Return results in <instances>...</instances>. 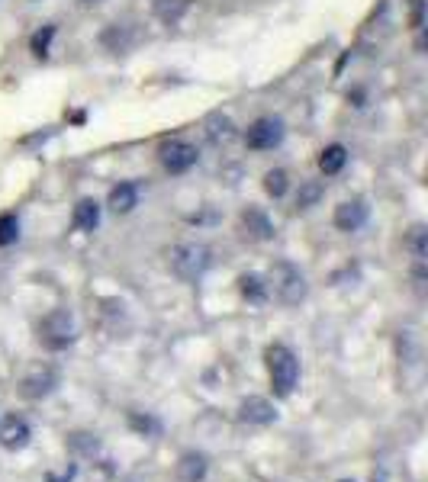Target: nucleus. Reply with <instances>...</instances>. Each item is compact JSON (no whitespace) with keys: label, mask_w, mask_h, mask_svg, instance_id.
Wrapping results in <instances>:
<instances>
[{"label":"nucleus","mask_w":428,"mask_h":482,"mask_svg":"<svg viewBox=\"0 0 428 482\" xmlns=\"http://www.w3.org/2000/svg\"><path fill=\"white\" fill-rule=\"evenodd\" d=\"M213 264V251L203 245V241H181L168 251V267L177 280L183 283H197L203 273Z\"/></svg>","instance_id":"1"},{"label":"nucleus","mask_w":428,"mask_h":482,"mask_svg":"<svg viewBox=\"0 0 428 482\" xmlns=\"http://www.w3.org/2000/svg\"><path fill=\"white\" fill-rule=\"evenodd\" d=\"M268 293H274V299L280 306H299L309 296L306 273L293 261H274L268 273Z\"/></svg>","instance_id":"2"},{"label":"nucleus","mask_w":428,"mask_h":482,"mask_svg":"<svg viewBox=\"0 0 428 482\" xmlns=\"http://www.w3.org/2000/svg\"><path fill=\"white\" fill-rule=\"evenodd\" d=\"M268 373H271V386H274V396L287 399L293 396L299 383V360L287 344H271L268 347Z\"/></svg>","instance_id":"3"},{"label":"nucleus","mask_w":428,"mask_h":482,"mask_svg":"<svg viewBox=\"0 0 428 482\" xmlns=\"http://www.w3.org/2000/svg\"><path fill=\"white\" fill-rule=\"evenodd\" d=\"M77 338V322L68 309H52L42 322H39V341L48 351H65Z\"/></svg>","instance_id":"4"},{"label":"nucleus","mask_w":428,"mask_h":482,"mask_svg":"<svg viewBox=\"0 0 428 482\" xmlns=\"http://www.w3.org/2000/svg\"><path fill=\"white\" fill-rule=\"evenodd\" d=\"M58 386H61L58 367H52V363H36V367H30L26 377L20 379V396L30 402H42V399H48Z\"/></svg>","instance_id":"5"},{"label":"nucleus","mask_w":428,"mask_h":482,"mask_svg":"<svg viewBox=\"0 0 428 482\" xmlns=\"http://www.w3.org/2000/svg\"><path fill=\"white\" fill-rule=\"evenodd\" d=\"M158 161L168 174H187L190 167H197L200 151L187 138H164L158 145Z\"/></svg>","instance_id":"6"},{"label":"nucleus","mask_w":428,"mask_h":482,"mask_svg":"<svg viewBox=\"0 0 428 482\" xmlns=\"http://www.w3.org/2000/svg\"><path fill=\"white\" fill-rule=\"evenodd\" d=\"M283 136H287V126L280 116H258L245 132V142L252 151H271L283 142Z\"/></svg>","instance_id":"7"},{"label":"nucleus","mask_w":428,"mask_h":482,"mask_svg":"<svg viewBox=\"0 0 428 482\" xmlns=\"http://www.w3.org/2000/svg\"><path fill=\"white\" fill-rule=\"evenodd\" d=\"M367 219H370V206H367L364 196H354V200H344V203L335 206V216H332V222H335L338 232H361V228L367 226Z\"/></svg>","instance_id":"8"},{"label":"nucleus","mask_w":428,"mask_h":482,"mask_svg":"<svg viewBox=\"0 0 428 482\" xmlns=\"http://www.w3.org/2000/svg\"><path fill=\"white\" fill-rule=\"evenodd\" d=\"M238 228H242L245 238H252V241H271L274 238V219H271L264 209H258V206L242 209V216H238Z\"/></svg>","instance_id":"9"},{"label":"nucleus","mask_w":428,"mask_h":482,"mask_svg":"<svg viewBox=\"0 0 428 482\" xmlns=\"http://www.w3.org/2000/svg\"><path fill=\"white\" fill-rule=\"evenodd\" d=\"M30 424H26V418H20V415H7L4 422H0V447L4 450H23L26 444H30Z\"/></svg>","instance_id":"10"},{"label":"nucleus","mask_w":428,"mask_h":482,"mask_svg":"<svg viewBox=\"0 0 428 482\" xmlns=\"http://www.w3.org/2000/svg\"><path fill=\"white\" fill-rule=\"evenodd\" d=\"M238 418H242L245 424H271L277 418V408L271 399H264V396H248V399L238 405Z\"/></svg>","instance_id":"11"},{"label":"nucleus","mask_w":428,"mask_h":482,"mask_svg":"<svg viewBox=\"0 0 428 482\" xmlns=\"http://www.w3.org/2000/svg\"><path fill=\"white\" fill-rule=\"evenodd\" d=\"M209 473V463L203 453L190 450V453H183L181 460H177V479L181 482H203Z\"/></svg>","instance_id":"12"},{"label":"nucleus","mask_w":428,"mask_h":482,"mask_svg":"<svg viewBox=\"0 0 428 482\" xmlns=\"http://www.w3.org/2000/svg\"><path fill=\"white\" fill-rule=\"evenodd\" d=\"M138 206V187L136 183H116L113 190H110V209L116 212V216H126V212H132Z\"/></svg>","instance_id":"13"},{"label":"nucleus","mask_w":428,"mask_h":482,"mask_svg":"<svg viewBox=\"0 0 428 482\" xmlns=\"http://www.w3.org/2000/svg\"><path fill=\"white\" fill-rule=\"evenodd\" d=\"M100 46L107 48V52H129L132 46V30L129 26H122V23H110L107 30L100 32Z\"/></svg>","instance_id":"14"},{"label":"nucleus","mask_w":428,"mask_h":482,"mask_svg":"<svg viewBox=\"0 0 428 482\" xmlns=\"http://www.w3.org/2000/svg\"><path fill=\"white\" fill-rule=\"evenodd\" d=\"M207 138L213 145H229L232 138H235V122H232L229 116H222V113L209 116L207 119Z\"/></svg>","instance_id":"15"},{"label":"nucleus","mask_w":428,"mask_h":482,"mask_svg":"<svg viewBox=\"0 0 428 482\" xmlns=\"http://www.w3.org/2000/svg\"><path fill=\"white\" fill-rule=\"evenodd\" d=\"M100 226V203L97 200H81V203L74 206V228H81V232H93V228Z\"/></svg>","instance_id":"16"},{"label":"nucleus","mask_w":428,"mask_h":482,"mask_svg":"<svg viewBox=\"0 0 428 482\" xmlns=\"http://www.w3.org/2000/svg\"><path fill=\"white\" fill-rule=\"evenodd\" d=\"M238 289H242V296L248 302H264L268 299V280L261 277V273H242L238 277Z\"/></svg>","instance_id":"17"},{"label":"nucleus","mask_w":428,"mask_h":482,"mask_svg":"<svg viewBox=\"0 0 428 482\" xmlns=\"http://www.w3.org/2000/svg\"><path fill=\"white\" fill-rule=\"evenodd\" d=\"M344 164H348V148H344V145H329V148L319 155V171L325 174V177H335Z\"/></svg>","instance_id":"18"},{"label":"nucleus","mask_w":428,"mask_h":482,"mask_svg":"<svg viewBox=\"0 0 428 482\" xmlns=\"http://www.w3.org/2000/svg\"><path fill=\"white\" fill-rule=\"evenodd\" d=\"M190 10V0H155V16H158L161 23H181V16Z\"/></svg>","instance_id":"19"},{"label":"nucleus","mask_w":428,"mask_h":482,"mask_svg":"<svg viewBox=\"0 0 428 482\" xmlns=\"http://www.w3.org/2000/svg\"><path fill=\"white\" fill-rule=\"evenodd\" d=\"M322 196H325V187L319 181H303L297 190V209H313Z\"/></svg>","instance_id":"20"},{"label":"nucleus","mask_w":428,"mask_h":482,"mask_svg":"<svg viewBox=\"0 0 428 482\" xmlns=\"http://www.w3.org/2000/svg\"><path fill=\"white\" fill-rule=\"evenodd\" d=\"M264 190H268V196H274V200L287 196V190H290V174L283 171V167L268 171V174H264Z\"/></svg>","instance_id":"21"},{"label":"nucleus","mask_w":428,"mask_h":482,"mask_svg":"<svg viewBox=\"0 0 428 482\" xmlns=\"http://www.w3.org/2000/svg\"><path fill=\"white\" fill-rule=\"evenodd\" d=\"M129 428L142 437H158L161 434V422L155 415H142V412H129Z\"/></svg>","instance_id":"22"},{"label":"nucleus","mask_w":428,"mask_h":482,"mask_svg":"<svg viewBox=\"0 0 428 482\" xmlns=\"http://www.w3.org/2000/svg\"><path fill=\"white\" fill-rule=\"evenodd\" d=\"M68 447L74 453H84V457H93V453L100 450V441L93 434H87V431H71L68 434Z\"/></svg>","instance_id":"23"},{"label":"nucleus","mask_w":428,"mask_h":482,"mask_svg":"<svg viewBox=\"0 0 428 482\" xmlns=\"http://www.w3.org/2000/svg\"><path fill=\"white\" fill-rule=\"evenodd\" d=\"M409 251H413L415 264H425V257H428V228L425 226L413 228V235H409Z\"/></svg>","instance_id":"24"},{"label":"nucleus","mask_w":428,"mask_h":482,"mask_svg":"<svg viewBox=\"0 0 428 482\" xmlns=\"http://www.w3.org/2000/svg\"><path fill=\"white\" fill-rule=\"evenodd\" d=\"M52 39H55V26H52V23L42 26V30H39L36 36L30 39L32 55H36V58H46V55H48V46H52Z\"/></svg>","instance_id":"25"},{"label":"nucleus","mask_w":428,"mask_h":482,"mask_svg":"<svg viewBox=\"0 0 428 482\" xmlns=\"http://www.w3.org/2000/svg\"><path fill=\"white\" fill-rule=\"evenodd\" d=\"M16 238H20V219H16L13 212H7V216H0V248H7V245H13Z\"/></svg>","instance_id":"26"},{"label":"nucleus","mask_w":428,"mask_h":482,"mask_svg":"<svg viewBox=\"0 0 428 482\" xmlns=\"http://www.w3.org/2000/svg\"><path fill=\"white\" fill-rule=\"evenodd\" d=\"M409 23H413V30L425 26V0H409Z\"/></svg>","instance_id":"27"},{"label":"nucleus","mask_w":428,"mask_h":482,"mask_svg":"<svg viewBox=\"0 0 428 482\" xmlns=\"http://www.w3.org/2000/svg\"><path fill=\"white\" fill-rule=\"evenodd\" d=\"M81 4H103V0H81Z\"/></svg>","instance_id":"28"},{"label":"nucleus","mask_w":428,"mask_h":482,"mask_svg":"<svg viewBox=\"0 0 428 482\" xmlns=\"http://www.w3.org/2000/svg\"><path fill=\"white\" fill-rule=\"evenodd\" d=\"M342 482H354V479H342Z\"/></svg>","instance_id":"29"}]
</instances>
